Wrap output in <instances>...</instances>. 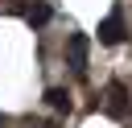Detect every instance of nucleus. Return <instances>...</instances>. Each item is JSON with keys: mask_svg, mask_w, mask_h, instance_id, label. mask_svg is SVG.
Returning a JSON list of instances; mask_svg holds the SVG:
<instances>
[{"mask_svg": "<svg viewBox=\"0 0 132 128\" xmlns=\"http://www.w3.org/2000/svg\"><path fill=\"white\" fill-rule=\"evenodd\" d=\"M25 128H58V124H25Z\"/></svg>", "mask_w": 132, "mask_h": 128, "instance_id": "nucleus-6", "label": "nucleus"}, {"mask_svg": "<svg viewBox=\"0 0 132 128\" xmlns=\"http://www.w3.org/2000/svg\"><path fill=\"white\" fill-rule=\"evenodd\" d=\"M124 33H128V25H124V12H120V8L99 21V41H103V45H120Z\"/></svg>", "mask_w": 132, "mask_h": 128, "instance_id": "nucleus-3", "label": "nucleus"}, {"mask_svg": "<svg viewBox=\"0 0 132 128\" xmlns=\"http://www.w3.org/2000/svg\"><path fill=\"white\" fill-rule=\"evenodd\" d=\"M103 95H107V103H103V111H107L111 120H124V116L132 111V103H128V87H124L120 78H111Z\"/></svg>", "mask_w": 132, "mask_h": 128, "instance_id": "nucleus-1", "label": "nucleus"}, {"mask_svg": "<svg viewBox=\"0 0 132 128\" xmlns=\"http://www.w3.org/2000/svg\"><path fill=\"white\" fill-rule=\"evenodd\" d=\"M45 103H50L54 111H70V107H74V103H70V91H66V87H50V91H45Z\"/></svg>", "mask_w": 132, "mask_h": 128, "instance_id": "nucleus-4", "label": "nucleus"}, {"mask_svg": "<svg viewBox=\"0 0 132 128\" xmlns=\"http://www.w3.org/2000/svg\"><path fill=\"white\" fill-rule=\"evenodd\" d=\"M50 17H54V8H50V4H33V8H29V12H25V21H29V25H33V29H41V25H45V21H50Z\"/></svg>", "mask_w": 132, "mask_h": 128, "instance_id": "nucleus-5", "label": "nucleus"}, {"mask_svg": "<svg viewBox=\"0 0 132 128\" xmlns=\"http://www.w3.org/2000/svg\"><path fill=\"white\" fill-rule=\"evenodd\" d=\"M87 50H91V37L87 33H70L66 37V58H70V70L74 74H87Z\"/></svg>", "mask_w": 132, "mask_h": 128, "instance_id": "nucleus-2", "label": "nucleus"}, {"mask_svg": "<svg viewBox=\"0 0 132 128\" xmlns=\"http://www.w3.org/2000/svg\"><path fill=\"white\" fill-rule=\"evenodd\" d=\"M0 124H4V116H0Z\"/></svg>", "mask_w": 132, "mask_h": 128, "instance_id": "nucleus-7", "label": "nucleus"}]
</instances>
